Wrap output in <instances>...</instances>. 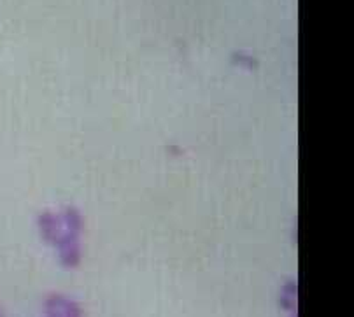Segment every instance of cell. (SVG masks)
Masks as SVG:
<instances>
[{
    "label": "cell",
    "mask_w": 354,
    "mask_h": 317,
    "mask_svg": "<svg viewBox=\"0 0 354 317\" xmlns=\"http://www.w3.org/2000/svg\"><path fill=\"white\" fill-rule=\"evenodd\" d=\"M44 317H83V310L72 298L55 293L46 298Z\"/></svg>",
    "instance_id": "6da1fadb"
},
{
    "label": "cell",
    "mask_w": 354,
    "mask_h": 317,
    "mask_svg": "<svg viewBox=\"0 0 354 317\" xmlns=\"http://www.w3.org/2000/svg\"><path fill=\"white\" fill-rule=\"evenodd\" d=\"M281 305L286 312L297 314V305H298V291H297V282L290 280V282L284 284L283 291H281Z\"/></svg>",
    "instance_id": "7a4b0ae2"
},
{
    "label": "cell",
    "mask_w": 354,
    "mask_h": 317,
    "mask_svg": "<svg viewBox=\"0 0 354 317\" xmlns=\"http://www.w3.org/2000/svg\"><path fill=\"white\" fill-rule=\"evenodd\" d=\"M0 317H4V314H2V312H0Z\"/></svg>",
    "instance_id": "3957f363"
}]
</instances>
